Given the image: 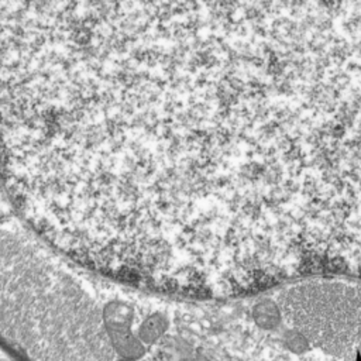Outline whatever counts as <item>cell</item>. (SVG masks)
Masks as SVG:
<instances>
[{
	"mask_svg": "<svg viewBox=\"0 0 361 361\" xmlns=\"http://www.w3.org/2000/svg\"><path fill=\"white\" fill-rule=\"evenodd\" d=\"M237 131L227 0H0V168L27 186L178 221Z\"/></svg>",
	"mask_w": 361,
	"mask_h": 361,
	"instance_id": "6da1fadb",
	"label": "cell"
}]
</instances>
